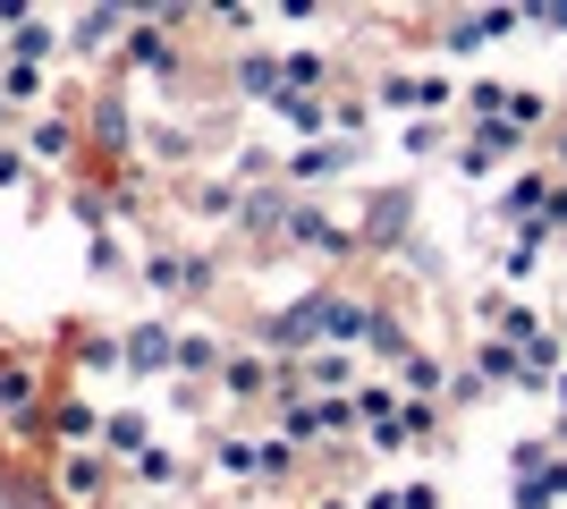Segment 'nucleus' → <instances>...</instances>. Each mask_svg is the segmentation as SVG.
Returning <instances> with one entry per match:
<instances>
[{"mask_svg": "<svg viewBox=\"0 0 567 509\" xmlns=\"http://www.w3.org/2000/svg\"><path fill=\"white\" fill-rule=\"evenodd\" d=\"M118 348H127V374H169L178 332H169V323H127V332H118Z\"/></svg>", "mask_w": 567, "mask_h": 509, "instance_id": "20e7f679", "label": "nucleus"}, {"mask_svg": "<svg viewBox=\"0 0 567 509\" xmlns=\"http://www.w3.org/2000/svg\"><path fill=\"white\" fill-rule=\"evenodd\" d=\"M111 476H118V467L102 459V450H51V501H60V509H102Z\"/></svg>", "mask_w": 567, "mask_h": 509, "instance_id": "7ed1b4c3", "label": "nucleus"}, {"mask_svg": "<svg viewBox=\"0 0 567 509\" xmlns=\"http://www.w3.org/2000/svg\"><path fill=\"white\" fill-rule=\"evenodd\" d=\"M18 153H25V170H69L76 153H85V128H76V111H34V120L18 128Z\"/></svg>", "mask_w": 567, "mask_h": 509, "instance_id": "f03ea898", "label": "nucleus"}, {"mask_svg": "<svg viewBox=\"0 0 567 509\" xmlns=\"http://www.w3.org/2000/svg\"><path fill=\"white\" fill-rule=\"evenodd\" d=\"M43 399H51L43 348H0V425H9V434H34V425H43Z\"/></svg>", "mask_w": 567, "mask_h": 509, "instance_id": "f257e3e1", "label": "nucleus"}, {"mask_svg": "<svg viewBox=\"0 0 567 509\" xmlns=\"http://www.w3.org/2000/svg\"><path fill=\"white\" fill-rule=\"evenodd\" d=\"M85 136H94L102 153H127V145H136V120H127V102L102 94V102H94V120H85Z\"/></svg>", "mask_w": 567, "mask_h": 509, "instance_id": "39448f33", "label": "nucleus"}, {"mask_svg": "<svg viewBox=\"0 0 567 509\" xmlns=\"http://www.w3.org/2000/svg\"><path fill=\"white\" fill-rule=\"evenodd\" d=\"M220 390H229V399H271V365L262 357H229L220 365Z\"/></svg>", "mask_w": 567, "mask_h": 509, "instance_id": "423d86ee", "label": "nucleus"}, {"mask_svg": "<svg viewBox=\"0 0 567 509\" xmlns=\"http://www.w3.org/2000/svg\"><path fill=\"white\" fill-rule=\"evenodd\" d=\"M18 179H25V153H18V145H0V187H18Z\"/></svg>", "mask_w": 567, "mask_h": 509, "instance_id": "0eeeda50", "label": "nucleus"}]
</instances>
